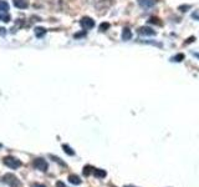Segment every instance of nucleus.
<instances>
[{
    "instance_id": "f257e3e1",
    "label": "nucleus",
    "mask_w": 199,
    "mask_h": 187,
    "mask_svg": "<svg viewBox=\"0 0 199 187\" xmlns=\"http://www.w3.org/2000/svg\"><path fill=\"white\" fill-rule=\"evenodd\" d=\"M4 182L6 185H9L10 187H20V186H21L19 179L16 177L15 175H13V173H6L4 176Z\"/></svg>"
},
{
    "instance_id": "f03ea898",
    "label": "nucleus",
    "mask_w": 199,
    "mask_h": 187,
    "mask_svg": "<svg viewBox=\"0 0 199 187\" xmlns=\"http://www.w3.org/2000/svg\"><path fill=\"white\" fill-rule=\"evenodd\" d=\"M4 163L8 166L9 169H13V170H16V169H19L20 166H21L20 160L13 157V156H8V157H5L4 159Z\"/></svg>"
},
{
    "instance_id": "7ed1b4c3",
    "label": "nucleus",
    "mask_w": 199,
    "mask_h": 187,
    "mask_svg": "<svg viewBox=\"0 0 199 187\" xmlns=\"http://www.w3.org/2000/svg\"><path fill=\"white\" fill-rule=\"evenodd\" d=\"M33 166L36 169V170H40V171H47V162L44 160V159H35L33 161Z\"/></svg>"
},
{
    "instance_id": "20e7f679",
    "label": "nucleus",
    "mask_w": 199,
    "mask_h": 187,
    "mask_svg": "<svg viewBox=\"0 0 199 187\" xmlns=\"http://www.w3.org/2000/svg\"><path fill=\"white\" fill-rule=\"evenodd\" d=\"M80 24H81V26L85 29V30H90V29H92L93 26H95V21H93V20L91 18H88V16H83L81 19Z\"/></svg>"
},
{
    "instance_id": "39448f33",
    "label": "nucleus",
    "mask_w": 199,
    "mask_h": 187,
    "mask_svg": "<svg viewBox=\"0 0 199 187\" xmlns=\"http://www.w3.org/2000/svg\"><path fill=\"white\" fill-rule=\"evenodd\" d=\"M138 34L144 35V36H153V35H156V31L153 29H151L149 26H141L138 29Z\"/></svg>"
},
{
    "instance_id": "423d86ee",
    "label": "nucleus",
    "mask_w": 199,
    "mask_h": 187,
    "mask_svg": "<svg viewBox=\"0 0 199 187\" xmlns=\"http://www.w3.org/2000/svg\"><path fill=\"white\" fill-rule=\"evenodd\" d=\"M138 4L144 8V9H148V8H152L154 4H156V0H137Z\"/></svg>"
},
{
    "instance_id": "0eeeda50",
    "label": "nucleus",
    "mask_w": 199,
    "mask_h": 187,
    "mask_svg": "<svg viewBox=\"0 0 199 187\" xmlns=\"http://www.w3.org/2000/svg\"><path fill=\"white\" fill-rule=\"evenodd\" d=\"M14 5L19 9H26L29 6L27 0H14Z\"/></svg>"
},
{
    "instance_id": "6e6552de",
    "label": "nucleus",
    "mask_w": 199,
    "mask_h": 187,
    "mask_svg": "<svg viewBox=\"0 0 199 187\" xmlns=\"http://www.w3.org/2000/svg\"><path fill=\"white\" fill-rule=\"evenodd\" d=\"M131 38H132V33H131V30H130L128 28H124V29H123V31H122V40L127 41V40H130Z\"/></svg>"
},
{
    "instance_id": "1a4fd4ad",
    "label": "nucleus",
    "mask_w": 199,
    "mask_h": 187,
    "mask_svg": "<svg viewBox=\"0 0 199 187\" xmlns=\"http://www.w3.org/2000/svg\"><path fill=\"white\" fill-rule=\"evenodd\" d=\"M93 175H95L97 179H103V177H106V171L98 170V169H93Z\"/></svg>"
},
{
    "instance_id": "9d476101",
    "label": "nucleus",
    "mask_w": 199,
    "mask_h": 187,
    "mask_svg": "<svg viewBox=\"0 0 199 187\" xmlns=\"http://www.w3.org/2000/svg\"><path fill=\"white\" fill-rule=\"evenodd\" d=\"M69 181H70L72 185H80V183H81L80 177H79V176H76V175H70V176H69Z\"/></svg>"
},
{
    "instance_id": "9b49d317",
    "label": "nucleus",
    "mask_w": 199,
    "mask_h": 187,
    "mask_svg": "<svg viewBox=\"0 0 199 187\" xmlns=\"http://www.w3.org/2000/svg\"><path fill=\"white\" fill-rule=\"evenodd\" d=\"M45 34H46V29H44V28H36V29H35V35H36V38H43Z\"/></svg>"
},
{
    "instance_id": "f8f14e48",
    "label": "nucleus",
    "mask_w": 199,
    "mask_h": 187,
    "mask_svg": "<svg viewBox=\"0 0 199 187\" xmlns=\"http://www.w3.org/2000/svg\"><path fill=\"white\" fill-rule=\"evenodd\" d=\"M9 10V4L5 0H0V11H8Z\"/></svg>"
},
{
    "instance_id": "ddd939ff",
    "label": "nucleus",
    "mask_w": 199,
    "mask_h": 187,
    "mask_svg": "<svg viewBox=\"0 0 199 187\" xmlns=\"http://www.w3.org/2000/svg\"><path fill=\"white\" fill-rule=\"evenodd\" d=\"M62 149H64V151L66 153H69L70 156H74L75 155V151H72V149L70 146H67V145H62Z\"/></svg>"
},
{
    "instance_id": "4468645a",
    "label": "nucleus",
    "mask_w": 199,
    "mask_h": 187,
    "mask_svg": "<svg viewBox=\"0 0 199 187\" xmlns=\"http://www.w3.org/2000/svg\"><path fill=\"white\" fill-rule=\"evenodd\" d=\"M148 23H149V24H156V25H161V24H162V23L159 21V19H158V18H154V16H152V18L148 20Z\"/></svg>"
},
{
    "instance_id": "2eb2a0df",
    "label": "nucleus",
    "mask_w": 199,
    "mask_h": 187,
    "mask_svg": "<svg viewBox=\"0 0 199 187\" xmlns=\"http://www.w3.org/2000/svg\"><path fill=\"white\" fill-rule=\"evenodd\" d=\"M183 59H184V54H178V55H175L174 57H172V61L179 62V61H183Z\"/></svg>"
},
{
    "instance_id": "dca6fc26",
    "label": "nucleus",
    "mask_w": 199,
    "mask_h": 187,
    "mask_svg": "<svg viewBox=\"0 0 199 187\" xmlns=\"http://www.w3.org/2000/svg\"><path fill=\"white\" fill-rule=\"evenodd\" d=\"M100 31H106V30H108L110 29V24L108 23H102L101 25H100Z\"/></svg>"
},
{
    "instance_id": "f3484780",
    "label": "nucleus",
    "mask_w": 199,
    "mask_h": 187,
    "mask_svg": "<svg viewBox=\"0 0 199 187\" xmlns=\"http://www.w3.org/2000/svg\"><path fill=\"white\" fill-rule=\"evenodd\" d=\"M92 170H93V169L91 167V166H86V167L83 169V175H85V176H88V175L91 173Z\"/></svg>"
},
{
    "instance_id": "a211bd4d",
    "label": "nucleus",
    "mask_w": 199,
    "mask_h": 187,
    "mask_svg": "<svg viewBox=\"0 0 199 187\" xmlns=\"http://www.w3.org/2000/svg\"><path fill=\"white\" fill-rule=\"evenodd\" d=\"M187 9H191V5H184V6H179V10H182V11H187Z\"/></svg>"
},
{
    "instance_id": "6ab92c4d",
    "label": "nucleus",
    "mask_w": 199,
    "mask_h": 187,
    "mask_svg": "<svg viewBox=\"0 0 199 187\" xmlns=\"http://www.w3.org/2000/svg\"><path fill=\"white\" fill-rule=\"evenodd\" d=\"M56 187H66V185L62 181H59V182H56Z\"/></svg>"
},
{
    "instance_id": "aec40b11",
    "label": "nucleus",
    "mask_w": 199,
    "mask_h": 187,
    "mask_svg": "<svg viewBox=\"0 0 199 187\" xmlns=\"http://www.w3.org/2000/svg\"><path fill=\"white\" fill-rule=\"evenodd\" d=\"M5 34H6V30H5L4 28H0V35L3 36V35H5Z\"/></svg>"
},
{
    "instance_id": "412c9836",
    "label": "nucleus",
    "mask_w": 199,
    "mask_h": 187,
    "mask_svg": "<svg viewBox=\"0 0 199 187\" xmlns=\"http://www.w3.org/2000/svg\"><path fill=\"white\" fill-rule=\"evenodd\" d=\"M31 187H46V186H44V185H40V183H36V185H33Z\"/></svg>"
},
{
    "instance_id": "4be33fe9",
    "label": "nucleus",
    "mask_w": 199,
    "mask_h": 187,
    "mask_svg": "<svg viewBox=\"0 0 199 187\" xmlns=\"http://www.w3.org/2000/svg\"><path fill=\"white\" fill-rule=\"evenodd\" d=\"M193 40H194V38L192 36V38H189V39H188V40L185 41V43H192V41H193Z\"/></svg>"
},
{
    "instance_id": "5701e85b",
    "label": "nucleus",
    "mask_w": 199,
    "mask_h": 187,
    "mask_svg": "<svg viewBox=\"0 0 199 187\" xmlns=\"http://www.w3.org/2000/svg\"><path fill=\"white\" fill-rule=\"evenodd\" d=\"M194 55H195V56H197V57H199V54H198V53H195V54H194Z\"/></svg>"
},
{
    "instance_id": "b1692460",
    "label": "nucleus",
    "mask_w": 199,
    "mask_h": 187,
    "mask_svg": "<svg viewBox=\"0 0 199 187\" xmlns=\"http://www.w3.org/2000/svg\"><path fill=\"white\" fill-rule=\"evenodd\" d=\"M2 19H3V16H2V15H0V20H2Z\"/></svg>"
}]
</instances>
